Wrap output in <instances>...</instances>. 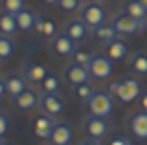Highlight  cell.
Here are the masks:
<instances>
[{
	"label": "cell",
	"instance_id": "obj_1",
	"mask_svg": "<svg viewBox=\"0 0 147 145\" xmlns=\"http://www.w3.org/2000/svg\"><path fill=\"white\" fill-rule=\"evenodd\" d=\"M80 20H82L91 30H95L97 26L106 24V9H104V5L97 2V0L84 2V5L80 7Z\"/></svg>",
	"mask_w": 147,
	"mask_h": 145
},
{
	"label": "cell",
	"instance_id": "obj_2",
	"mask_svg": "<svg viewBox=\"0 0 147 145\" xmlns=\"http://www.w3.org/2000/svg\"><path fill=\"white\" fill-rule=\"evenodd\" d=\"M108 93L110 95H117L121 102H134L141 95V82L136 80V78H125V80H117V82H113L110 85V89H108Z\"/></svg>",
	"mask_w": 147,
	"mask_h": 145
},
{
	"label": "cell",
	"instance_id": "obj_3",
	"mask_svg": "<svg viewBox=\"0 0 147 145\" xmlns=\"http://www.w3.org/2000/svg\"><path fill=\"white\" fill-rule=\"evenodd\" d=\"M87 108H89L91 115L106 119L113 113V108H115V100H113V95H110L108 91H95V93L91 95V100L87 102Z\"/></svg>",
	"mask_w": 147,
	"mask_h": 145
},
{
	"label": "cell",
	"instance_id": "obj_4",
	"mask_svg": "<svg viewBox=\"0 0 147 145\" xmlns=\"http://www.w3.org/2000/svg\"><path fill=\"white\" fill-rule=\"evenodd\" d=\"M110 24H113V28L117 30V35H119V37H134L136 33L143 30V26H145V22L134 20L132 15H128L125 11H123V13H119Z\"/></svg>",
	"mask_w": 147,
	"mask_h": 145
},
{
	"label": "cell",
	"instance_id": "obj_5",
	"mask_svg": "<svg viewBox=\"0 0 147 145\" xmlns=\"http://www.w3.org/2000/svg\"><path fill=\"white\" fill-rule=\"evenodd\" d=\"M84 132H87L91 139H104L106 134H108V130H110V126H108V121H106L104 117H95V115H89L87 119H84Z\"/></svg>",
	"mask_w": 147,
	"mask_h": 145
},
{
	"label": "cell",
	"instance_id": "obj_6",
	"mask_svg": "<svg viewBox=\"0 0 147 145\" xmlns=\"http://www.w3.org/2000/svg\"><path fill=\"white\" fill-rule=\"evenodd\" d=\"M74 50H76V43H74L71 39H69L65 33H61V35H56L54 39H52L50 43V52L54 56H63V59H71Z\"/></svg>",
	"mask_w": 147,
	"mask_h": 145
},
{
	"label": "cell",
	"instance_id": "obj_7",
	"mask_svg": "<svg viewBox=\"0 0 147 145\" xmlns=\"http://www.w3.org/2000/svg\"><path fill=\"white\" fill-rule=\"evenodd\" d=\"M65 78H67V82H69L71 87H78V85H84V82H89V78H91V72H89L87 65L69 63L67 67H65Z\"/></svg>",
	"mask_w": 147,
	"mask_h": 145
},
{
	"label": "cell",
	"instance_id": "obj_8",
	"mask_svg": "<svg viewBox=\"0 0 147 145\" xmlns=\"http://www.w3.org/2000/svg\"><path fill=\"white\" fill-rule=\"evenodd\" d=\"M89 72L97 80H106L113 74V61L108 56H93V61L89 63Z\"/></svg>",
	"mask_w": 147,
	"mask_h": 145
},
{
	"label": "cell",
	"instance_id": "obj_9",
	"mask_svg": "<svg viewBox=\"0 0 147 145\" xmlns=\"http://www.w3.org/2000/svg\"><path fill=\"white\" fill-rule=\"evenodd\" d=\"M54 128H56V123L50 115H37L32 119V132H35L37 139H50Z\"/></svg>",
	"mask_w": 147,
	"mask_h": 145
},
{
	"label": "cell",
	"instance_id": "obj_10",
	"mask_svg": "<svg viewBox=\"0 0 147 145\" xmlns=\"http://www.w3.org/2000/svg\"><path fill=\"white\" fill-rule=\"evenodd\" d=\"M63 33L74 41V43H78V41H84V39H87L89 26H87L80 18H76V20H69V22L65 24V30H63Z\"/></svg>",
	"mask_w": 147,
	"mask_h": 145
},
{
	"label": "cell",
	"instance_id": "obj_11",
	"mask_svg": "<svg viewBox=\"0 0 147 145\" xmlns=\"http://www.w3.org/2000/svg\"><path fill=\"white\" fill-rule=\"evenodd\" d=\"M35 30L39 33V37L46 39H54L56 37V22L46 13H37V22H35Z\"/></svg>",
	"mask_w": 147,
	"mask_h": 145
},
{
	"label": "cell",
	"instance_id": "obj_12",
	"mask_svg": "<svg viewBox=\"0 0 147 145\" xmlns=\"http://www.w3.org/2000/svg\"><path fill=\"white\" fill-rule=\"evenodd\" d=\"M39 106H41L43 113H48L50 117H56V115H61V113H63V108H65L63 100H61L59 95H46V93L39 98Z\"/></svg>",
	"mask_w": 147,
	"mask_h": 145
},
{
	"label": "cell",
	"instance_id": "obj_13",
	"mask_svg": "<svg viewBox=\"0 0 147 145\" xmlns=\"http://www.w3.org/2000/svg\"><path fill=\"white\" fill-rule=\"evenodd\" d=\"M7 85V93H9L11 100H15V98H20V95L26 91V78L20 76V74H9L5 80Z\"/></svg>",
	"mask_w": 147,
	"mask_h": 145
},
{
	"label": "cell",
	"instance_id": "obj_14",
	"mask_svg": "<svg viewBox=\"0 0 147 145\" xmlns=\"http://www.w3.org/2000/svg\"><path fill=\"white\" fill-rule=\"evenodd\" d=\"M48 67L46 65H41V63H26L24 65V78H26L28 82H43V78L48 76Z\"/></svg>",
	"mask_w": 147,
	"mask_h": 145
},
{
	"label": "cell",
	"instance_id": "obj_15",
	"mask_svg": "<svg viewBox=\"0 0 147 145\" xmlns=\"http://www.w3.org/2000/svg\"><path fill=\"white\" fill-rule=\"evenodd\" d=\"M130 130L136 139H147V113H136L130 119Z\"/></svg>",
	"mask_w": 147,
	"mask_h": 145
},
{
	"label": "cell",
	"instance_id": "obj_16",
	"mask_svg": "<svg viewBox=\"0 0 147 145\" xmlns=\"http://www.w3.org/2000/svg\"><path fill=\"white\" fill-rule=\"evenodd\" d=\"M50 143L52 145H69L71 143V128L67 123H56L54 132L50 136Z\"/></svg>",
	"mask_w": 147,
	"mask_h": 145
},
{
	"label": "cell",
	"instance_id": "obj_17",
	"mask_svg": "<svg viewBox=\"0 0 147 145\" xmlns=\"http://www.w3.org/2000/svg\"><path fill=\"white\" fill-rule=\"evenodd\" d=\"M18 30H20V26H18L15 15L9 13V11H0V33H2V35L13 37Z\"/></svg>",
	"mask_w": 147,
	"mask_h": 145
},
{
	"label": "cell",
	"instance_id": "obj_18",
	"mask_svg": "<svg viewBox=\"0 0 147 145\" xmlns=\"http://www.w3.org/2000/svg\"><path fill=\"white\" fill-rule=\"evenodd\" d=\"M13 102H15V106H18L20 110H30V108H35V106L39 104V95L32 89H26L20 98H15Z\"/></svg>",
	"mask_w": 147,
	"mask_h": 145
},
{
	"label": "cell",
	"instance_id": "obj_19",
	"mask_svg": "<svg viewBox=\"0 0 147 145\" xmlns=\"http://www.w3.org/2000/svg\"><path fill=\"white\" fill-rule=\"evenodd\" d=\"M93 37H95L100 43L108 45V43H113L119 35H117V30L113 28V24H102V26H97L95 30H93Z\"/></svg>",
	"mask_w": 147,
	"mask_h": 145
},
{
	"label": "cell",
	"instance_id": "obj_20",
	"mask_svg": "<svg viewBox=\"0 0 147 145\" xmlns=\"http://www.w3.org/2000/svg\"><path fill=\"white\" fill-rule=\"evenodd\" d=\"M106 56H108L110 61H123L125 56H128V45L121 39H115L113 43L106 45Z\"/></svg>",
	"mask_w": 147,
	"mask_h": 145
},
{
	"label": "cell",
	"instance_id": "obj_21",
	"mask_svg": "<svg viewBox=\"0 0 147 145\" xmlns=\"http://www.w3.org/2000/svg\"><path fill=\"white\" fill-rule=\"evenodd\" d=\"M15 20H18V26H20V30H24V33H30V30H35L37 13H32V11L24 9V11H20V13L15 15Z\"/></svg>",
	"mask_w": 147,
	"mask_h": 145
},
{
	"label": "cell",
	"instance_id": "obj_22",
	"mask_svg": "<svg viewBox=\"0 0 147 145\" xmlns=\"http://www.w3.org/2000/svg\"><path fill=\"white\" fill-rule=\"evenodd\" d=\"M15 48H18V43H15L13 37L2 35V33H0V61L11 59V56L15 54Z\"/></svg>",
	"mask_w": 147,
	"mask_h": 145
},
{
	"label": "cell",
	"instance_id": "obj_23",
	"mask_svg": "<svg viewBox=\"0 0 147 145\" xmlns=\"http://www.w3.org/2000/svg\"><path fill=\"white\" fill-rule=\"evenodd\" d=\"M125 13L132 15V18L138 20V22H145L147 20V9L138 2V0H128V2H125Z\"/></svg>",
	"mask_w": 147,
	"mask_h": 145
},
{
	"label": "cell",
	"instance_id": "obj_24",
	"mask_svg": "<svg viewBox=\"0 0 147 145\" xmlns=\"http://www.w3.org/2000/svg\"><path fill=\"white\" fill-rule=\"evenodd\" d=\"M59 89H61L59 76H56V74H48V76L43 78V82H41V91L46 95H56V93H59Z\"/></svg>",
	"mask_w": 147,
	"mask_h": 145
},
{
	"label": "cell",
	"instance_id": "obj_25",
	"mask_svg": "<svg viewBox=\"0 0 147 145\" xmlns=\"http://www.w3.org/2000/svg\"><path fill=\"white\" fill-rule=\"evenodd\" d=\"M93 52L89 50V48H76L74 50V54H71V63H78V65H87L89 67V63L93 61Z\"/></svg>",
	"mask_w": 147,
	"mask_h": 145
},
{
	"label": "cell",
	"instance_id": "obj_26",
	"mask_svg": "<svg viewBox=\"0 0 147 145\" xmlns=\"http://www.w3.org/2000/svg\"><path fill=\"white\" fill-rule=\"evenodd\" d=\"M71 91H74V95H76V98H78L80 102H84V104H87V102L91 100V95L95 93V89L91 87V82H84V85L71 87Z\"/></svg>",
	"mask_w": 147,
	"mask_h": 145
},
{
	"label": "cell",
	"instance_id": "obj_27",
	"mask_svg": "<svg viewBox=\"0 0 147 145\" xmlns=\"http://www.w3.org/2000/svg\"><path fill=\"white\" fill-rule=\"evenodd\" d=\"M130 65H132V72H134V74L145 76V74H147V54H143V52L134 54L132 61H130Z\"/></svg>",
	"mask_w": 147,
	"mask_h": 145
},
{
	"label": "cell",
	"instance_id": "obj_28",
	"mask_svg": "<svg viewBox=\"0 0 147 145\" xmlns=\"http://www.w3.org/2000/svg\"><path fill=\"white\" fill-rule=\"evenodd\" d=\"M2 5H5V11H9L13 15L24 11V0H2Z\"/></svg>",
	"mask_w": 147,
	"mask_h": 145
},
{
	"label": "cell",
	"instance_id": "obj_29",
	"mask_svg": "<svg viewBox=\"0 0 147 145\" xmlns=\"http://www.w3.org/2000/svg\"><path fill=\"white\" fill-rule=\"evenodd\" d=\"M59 7L63 11H76L80 9V0H59Z\"/></svg>",
	"mask_w": 147,
	"mask_h": 145
},
{
	"label": "cell",
	"instance_id": "obj_30",
	"mask_svg": "<svg viewBox=\"0 0 147 145\" xmlns=\"http://www.w3.org/2000/svg\"><path fill=\"white\" fill-rule=\"evenodd\" d=\"M7 130H9V119H7L2 113H0V136L7 134Z\"/></svg>",
	"mask_w": 147,
	"mask_h": 145
},
{
	"label": "cell",
	"instance_id": "obj_31",
	"mask_svg": "<svg viewBox=\"0 0 147 145\" xmlns=\"http://www.w3.org/2000/svg\"><path fill=\"white\" fill-rule=\"evenodd\" d=\"M80 145H102L100 139H91V136H87V139L80 141Z\"/></svg>",
	"mask_w": 147,
	"mask_h": 145
},
{
	"label": "cell",
	"instance_id": "obj_32",
	"mask_svg": "<svg viewBox=\"0 0 147 145\" xmlns=\"http://www.w3.org/2000/svg\"><path fill=\"white\" fill-rule=\"evenodd\" d=\"M110 145H132L128 139H123V136H117V139H113L110 141Z\"/></svg>",
	"mask_w": 147,
	"mask_h": 145
},
{
	"label": "cell",
	"instance_id": "obj_33",
	"mask_svg": "<svg viewBox=\"0 0 147 145\" xmlns=\"http://www.w3.org/2000/svg\"><path fill=\"white\" fill-rule=\"evenodd\" d=\"M141 108L147 113V91H145V93H141Z\"/></svg>",
	"mask_w": 147,
	"mask_h": 145
},
{
	"label": "cell",
	"instance_id": "obj_34",
	"mask_svg": "<svg viewBox=\"0 0 147 145\" xmlns=\"http://www.w3.org/2000/svg\"><path fill=\"white\" fill-rule=\"evenodd\" d=\"M7 93V85H5V78H0V98H5Z\"/></svg>",
	"mask_w": 147,
	"mask_h": 145
},
{
	"label": "cell",
	"instance_id": "obj_35",
	"mask_svg": "<svg viewBox=\"0 0 147 145\" xmlns=\"http://www.w3.org/2000/svg\"><path fill=\"white\" fill-rule=\"evenodd\" d=\"M43 2H48V5H54V2H59V0H43Z\"/></svg>",
	"mask_w": 147,
	"mask_h": 145
},
{
	"label": "cell",
	"instance_id": "obj_36",
	"mask_svg": "<svg viewBox=\"0 0 147 145\" xmlns=\"http://www.w3.org/2000/svg\"><path fill=\"white\" fill-rule=\"evenodd\" d=\"M143 33H145V37H147V20H145V26H143Z\"/></svg>",
	"mask_w": 147,
	"mask_h": 145
},
{
	"label": "cell",
	"instance_id": "obj_37",
	"mask_svg": "<svg viewBox=\"0 0 147 145\" xmlns=\"http://www.w3.org/2000/svg\"><path fill=\"white\" fill-rule=\"evenodd\" d=\"M138 2H141V5L145 7V9H147V0H138Z\"/></svg>",
	"mask_w": 147,
	"mask_h": 145
},
{
	"label": "cell",
	"instance_id": "obj_38",
	"mask_svg": "<svg viewBox=\"0 0 147 145\" xmlns=\"http://www.w3.org/2000/svg\"><path fill=\"white\" fill-rule=\"evenodd\" d=\"M97 2H102V5H104V2H106V0H97Z\"/></svg>",
	"mask_w": 147,
	"mask_h": 145
},
{
	"label": "cell",
	"instance_id": "obj_39",
	"mask_svg": "<svg viewBox=\"0 0 147 145\" xmlns=\"http://www.w3.org/2000/svg\"><path fill=\"white\" fill-rule=\"evenodd\" d=\"M0 145H5V143H2V141H0Z\"/></svg>",
	"mask_w": 147,
	"mask_h": 145
},
{
	"label": "cell",
	"instance_id": "obj_40",
	"mask_svg": "<svg viewBox=\"0 0 147 145\" xmlns=\"http://www.w3.org/2000/svg\"><path fill=\"white\" fill-rule=\"evenodd\" d=\"M0 63H2V61H0Z\"/></svg>",
	"mask_w": 147,
	"mask_h": 145
}]
</instances>
